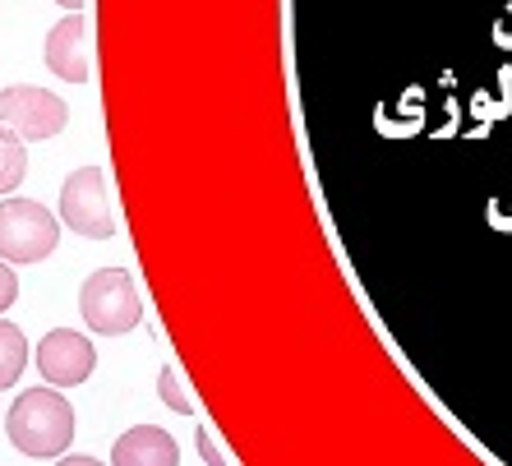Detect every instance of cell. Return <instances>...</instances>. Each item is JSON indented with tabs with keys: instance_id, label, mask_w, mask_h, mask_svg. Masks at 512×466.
Wrapping results in <instances>:
<instances>
[{
	"instance_id": "13",
	"label": "cell",
	"mask_w": 512,
	"mask_h": 466,
	"mask_svg": "<svg viewBox=\"0 0 512 466\" xmlns=\"http://www.w3.org/2000/svg\"><path fill=\"white\" fill-rule=\"evenodd\" d=\"M56 5H65L70 14H79V5H84V0H56Z\"/></svg>"
},
{
	"instance_id": "8",
	"label": "cell",
	"mask_w": 512,
	"mask_h": 466,
	"mask_svg": "<svg viewBox=\"0 0 512 466\" xmlns=\"http://www.w3.org/2000/svg\"><path fill=\"white\" fill-rule=\"evenodd\" d=\"M111 462L116 466H176L180 448L167 430H157V425H134V430H125L116 439Z\"/></svg>"
},
{
	"instance_id": "11",
	"label": "cell",
	"mask_w": 512,
	"mask_h": 466,
	"mask_svg": "<svg viewBox=\"0 0 512 466\" xmlns=\"http://www.w3.org/2000/svg\"><path fill=\"white\" fill-rule=\"evenodd\" d=\"M157 393H162V402H167L171 411H180V416H185V411H190V402H185V393H180V383H176V370H162V379H157Z\"/></svg>"
},
{
	"instance_id": "3",
	"label": "cell",
	"mask_w": 512,
	"mask_h": 466,
	"mask_svg": "<svg viewBox=\"0 0 512 466\" xmlns=\"http://www.w3.org/2000/svg\"><path fill=\"white\" fill-rule=\"evenodd\" d=\"M60 245V222L33 199H0V259L42 263Z\"/></svg>"
},
{
	"instance_id": "10",
	"label": "cell",
	"mask_w": 512,
	"mask_h": 466,
	"mask_svg": "<svg viewBox=\"0 0 512 466\" xmlns=\"http://www.w3.org/2000/svg\"><path fill=\"white\" fill-rule=\"evenodd\" d=\"M24 171H28V153L19 144V134L10 125H0V194H10L24 185Z\"/></svg>"
},
{
	"instance_id": "7",
	"label": "cell",
	"mask_w": 512,
	"mask_h": 466,
	"mask_svg": "<svg viewBox=\"0 0 512 466\" xmlns=\"http://www.w3.org/2000/svg\"><path fill=\"white\" fill-rule=\"evenodd\" d=\"M47 65L65 84H88L93 79V42H88L84 14H65L47 33Z\"/></svg>"
},
{
	"instance_id": "1",
	"label": "cell",
	"mask_w": 512,
	"mask_h": 466,
	"mask_svg": "<svg viewBox=\"0 0 512 466\" xmlns=\"http://www.w3.org/2000/svg\"><path fill=\"white\" fill-rule=\"evenodd\" d=\"M74 425H79V420H74V407L56 393V383L24 393L10 407V420H5L10 443L28 457V462H51V457L65 453L74 443Z\"/></svg>"
},
{
	"instance_id": "9",
	"label": "cell",
	"mask_w": 512,
	"mask_h": 466,
	"mask_svg": "<svg viewBox=\"0 0 512 466\" xmlns=\"http://www.w3.org/2000/svg\"><path fill=\"white\" fill-rule=\"evenodd\" d=\"M24 365H28L24 333H19L14 323L0 319V388H14V383H19V374H24Z\"/></svg>"
},
{
	"instance_id": "12",
	"label": "cell",
	"mask_w": 512,
	"mask_h": 466,
	"mask_svg": "<svg viewBox=\"0 0 512 466\" xmlns=\"http://www.w3.org/2000/svg\"><path fill=\"white\" fill-rule=\"evenodd\" d=\"M14 296H19V277H14V268L5 259H0V314L14 305Z\"/></svg>"
},
{
	"instance_id": "6",
	"label": "cell",
	"mask_w": 512,
	"mask_h": 466,
	"mask_svg": "<svg viewBox=\"0 0 512 466\" xmlns=\"http://www.w3.org/2000/svg\"><path fill=\"white\" fill-rule=\"evenodd\" d=\"M93 365H97L93 342L84 333H74V328H56V333L37 342V370L56 388H79L93 374Z\"/></svg>"
},
{
	"instance_id": "2",
	"label": "cell",
	"mask_w": 512,
	"mask_h": 466,
	"mask_svg": "<svg viewBox=\"0 0 512 466\" xmlns=\"http://www.w3.org/2000/svg\"><path fill=\"white\" fill-rule=\"evenodd\" d=\"M79 310H84V323L93 333H130L139 328L143 319V300H139V287L125 268H97L93 277L84 282L79 291Z\"/></svg>"
},
{
	"instance_id": "5",
	"label": "cell",
	"mask_w": 512,
	"mask_h": 466,
	"mask_svg": "<svg viewBox=\"0 0 512 466\" xmlns=\"http://www.w3.org/2000/svg\"><path fill=\"white\" fill-rule=\"evenodd\" d=\"M0 125H10L19 139H51L70 125V107L47 88L14 84L0 93Z\"/></svg>"
},
{
	"instance_id": "4",
	"label": "cell",
	"mask_w": 512,
	"mask_h": 466,
	"mask_svg": "<svg viewBox=\"0 0 512 466\" xmlns=\"http://www.w3.org/2000/svg\"><path fill=\"white\" fill-rule=\"evenodd\" d=\"M60 222L70 231L88 240H111L116 236V217H111V199H107V180L97 167L74 171L60 190Z\"/></svg>"
}]
</instances>
